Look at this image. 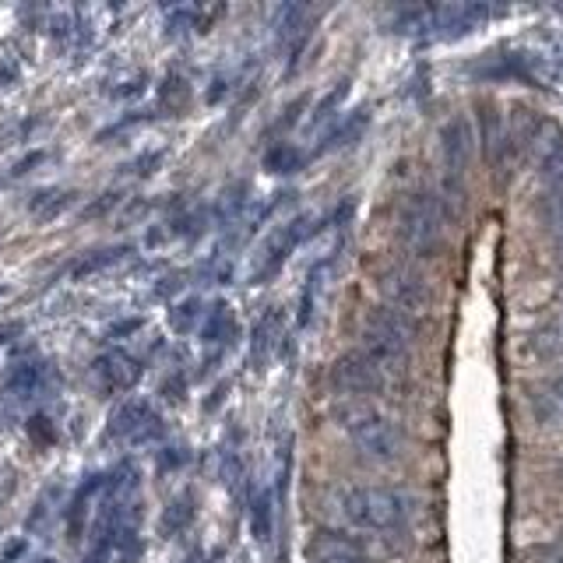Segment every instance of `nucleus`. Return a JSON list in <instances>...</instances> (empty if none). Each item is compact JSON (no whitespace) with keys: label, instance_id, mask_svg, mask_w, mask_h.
I'll return each instance as SVG.
<instances>
[{"label":"nucleus","instance_id":"aec40b11","mask_svg":"<svg viewBox=\"0 0 563 563\" xmlns=\"http://www.w3.org/2000/svg\"><path fill=\"white\" fill-rule=\"evenodd\" d=\"M306 106V99H296L289 109H285V116H279V123H275V131H285V127H292L296 123V116H299V109Z\"/></svg>","mask_w":563,"mask_h":563},{"label":"nucleus","instance_id":"393cba45","mask_svg":"<svg viewBox=\"0 0 563 563\" xmlns=\"http://www.w3.org/2000/svg\"><path fill=\"white\" fill-rule=\"evenodd\" d=\"M560 268H563V247H560Z\"/></svg>","mask_w":563,"mask_h":563},{"label":"nucleus","instance_id":"dca6fc26","mask_svg":"<svg viewBox=\"0 0 563 563\" xmlns=\"http://www.w3.org/2000/svg\"><path fill=\"white\" fill-rule=\"evenodd\" d=\"M190 518H194L190 496H180L177 504H170V511H166V518H163V532H166V535H170V532H180Z\"/></svg>","mask_w":563,"mask_h":563},{"label":"nucleus","instance_id":"9b49d317","mask_svg":"<svg viewBox=\"0 0 563 563\" xmlns=\"http://www.w3.org/2000/svg\"><path fill=\"white\" fill-rule=\"evenodd\" d=\"M233 335H236L233 310H229V303L215 299V306L204 313V324H201V342H222V338H233Z\"/></svg>","mask_w":563,"mask_h":563},{"label":"nucleus","instance_id":"0eeeda50","mask_svg":"<svg viewBox=\"0 0 563 563\" xmlns=\"http://www.w3.org/2000/svg\"><path fill=\"white\" fill-rule=\"evenodd\" d=\"M310 236V218L303 215V218H292L289 226H282L279 233L268 240V247H265V254H261V261H258V268H254V282L261 285V282L275 279L282 272V265H285V258L303 243Z\"/></svg>","mask_w":563,"mask_h":563},{"label":"nucleus","instance_id":"b1692460","mask_svg":"<svg viewBox=\"0 0 563 563\" xmlns=\"http://www.w3.org/2000/svg\"><path fill=\"white\" fill-rule=\"evenodd\" d=\"M184 563H201V557H187Z\"/></svg>","mask_w":563,"mask_h":563},{"label":"nucleus","instance_id":"423d86ee","mask_svg":"<svg viewBox=\"0 0 563 563\" xmlns=\"http://www.w3.org/2000/svg\"><path fill=\"white\" fill-rule=\"evenodd\" d=\"M331 387L342 394H380L384 391V370L377 367L367 353H345L331 367Z\"/></svg>","mask_w":563,"mask_h":563},{"label":"nucleus","instance_id":"f257e3e1","mask_svg":"<svg viewBox=\"0 0 563 563\" xmlns=\"http://www.w3.org/2000/svg\"><path fill=\"white\" fill-rule=\"evenodd\" d=\"M338 511L356 528L391 532L408 521L412 500L387 486H345V489H338Z\"/></svg>","mask_w":563,"mask_h":563},{"label":"nucleus","instance_id":"5701e85b","mask_svg":"<svg viewBox=\"0 0 563 563\" xmlns=\"http://www.w3.org/2000/svg\"><path fill=\"white\" fill-rule=\"evenodd\" d=\"M553 394H557V398L563 401V374L557 377V380H553Z\"/></svg>","mask_w":563,"mask_h":563},{"label":"nucleus","instance_id":"4be33fe9","mask_svg":"<svg viewBox=\"0 0 563 563\" xmlns=\"http://www.w3.org/2000/svg\"><path fill=\"white\" fill-rule=\"evenodd\" d=\"M317 563H374L370 557H338V560H317Z\"/></svg>","mask_w":563,"mask_h":563},{"label":"nucleus","instance_id":"412c9836","mask_svg":"<svg viewBox=\"0 0 563 563\" xmlns=\"http://www.w3.org/2000/svg\"><path fill=\"white\" fill-rule=\"evenodd\" d=\"M226 391H229V380H222V384L215 387V394H211V401H208L204 408H208V412H215V408H218V405L226 401Z\"/></svg>","mask_w":563,"mask_h":563},{"label":"nucleus","instance_id":"9d476101","mask_svg":"<svg viewBox=\"0 0 563 563\" xmlns=\"http://www.w3.org/2000/svg\"><path fill=\"white\" fill-rule=\"evenodd\" d=\"M367 123H370V113L367 109H356V113H349L328 138H324V145L313 152V155H324V152H335V148H345V145H353L363 131H367Z\"/></svg>","mask_w":563,"mask_h":563},{"label":"nucleus","instance_id":"4468645a","mask_svg":"<svg viewBox=\"0 0 563 563\" xmlns=\"http://www.w3.org/2000/svg\"><path fill=\"white\" fill-rule=\"evenodd\" d=\"M303 163H306V155L289 141H279L265 155V170H272V173H296V170H303Z\"/></svg>","mask_w":563,"mask_h":563},{"label":"nucleus","instance_id":"f8f14e48","mask_svg":"<svg viewBox=\"0 0 563 563\" xmlns=\"http://www.w3.org/2000/svg\"><path fill=\"white\" fill-rule=\"evenodd\" d=\"M250 528H254V539H258V543H268V539H272L275 504H272V493H268V489H258L254 500H250Z\"/></svg>","mask_w":563,"mask_h":563},{"label":"nucleus","instance_id":"ddd939ff","mask_svg":"<svg viewBox=\"0 0 563 563\" xmlns=\"http://www.w3.org/2000/svg\"><path fill=\"white\" fill-rule=\"evenodd\" d=\"M539 173L546 184H563V131H550V141L539 152Z\"/></svg>","mask_w":563,"mask_h":563},{"label":"nucleus","instance_id":"7ed1b4c3","mask_svg":"<svg viewBox=\"0 0 563 563\" xmlns=\"http://www.w3.org/2000/svg\"><path fill=\"white\" fill-rule=\"evenodd\" d=\"M398 236L401 243L419 254L433 258L448 236V208L437 194H408L398 208Z\"/></svg>","mask_w":563,"mask_h":563},{"label":"nucleus","instance_id":"39448f33","mask_svg":"<svg viewBox=\"0 0 563 563\" xmlns=\"http://www.w3.org/2000/svg\"><path fill=\"white\" fill-rule=\"evenodd\" d=\"M377 285H380L387 306H394V310H401V313H419V310H426V306L433 303L430 282L423 279L412 265H405V261L387 265V268L377 275Z\"/></svg>","mask_w":563,"mask_h":563},{"label":"nucleus","instance_id":"1a4fd4ad","mask_svg":"<svg viewBox=\"0 0 563 563\" xmlns=\"http://www.w3.org/2000/svg\"><path fill=\"white\" fill-rule=\"evenodd\" d=\"M440 145H444L448 170H451L455 177H462V173H465V166H469V155H472L469 120H462V116L448 120V123H444V131H440Z\"/></svg>","mask_w":563,"mask_h":563},{"label":"nucleus","instance_id":"a211bd4d","mask_svg":"<svg viewBox=\"0 0 563 563\" xmlns=\"http://www.w3.org/2000/svg\"><path fill=\"white\" fill-rule=\"evenodd\" d=\"M197 317H201V299H187V303H180V306L173 310V328H177L180 335H187Z\"/></svg>","mask_w":563,"mask_h":563},{"label":"nucleus","instance_id":"20e7f679","mask_svg":"<svg viewBox=\"0 0 563 563\" xmlns=\"http://www.w3.org/2000/svg\"><path fill=\"white\" fill-rule=\"evenodd\" d=\"M342 430L360 448V455H367L374 462H394V458H401V448H405L401 430L391 419L370 412V408H345L342 412Z\"/></svg>","mask_w":563,"mask_h":563},{"label":"nucleus","instance_id":"f03ea898","mask_svg":"<svg viewBox=\"0 0 563 563\" xmlns=\"http://www.w3.org/2000/svg\"><path fill=\"white\" fill-rule=\"evenodd\" d=\"M416 342V321L394 306H374L363 321V353L380 370H401Z\"/></svg>","mask_w":563,"mask_h":563},{"label":"nucleus","instance_id":"2eb2a0df","mask_svg":"<svg viewBox=\"0 0 563 563\" xmlns=\"http://www.w3.org/2000/svg\"><path fill=\"white\" fill-rule=\"evenodd\" d=\"M282 313L279 310H272V313H265V321H258V328H254V363L258 360H265V353H268V345L275 342L272 335H275V328H279Z\"/></svg>","mask_w":563,"mask_h":563},{"label":"nucleus","instance_id":"6e6552de","mask_svg":"<svg viewBox=\"0 0 563 563\" xmlns=\"http://www.w3.org/2000/svg\"><path fill=\"white\" fill-rule=\"evenodd\" d=\"M338 557H367L363 543L345 535V532H335V528H321L310 535L306 543V560L317 563V560H338Z\"/></svg>","mask_w":563,"mask_h":563},{"label":"nucleus","instance_id":"6ab92c4d","mask_svg":"<svg viewBox=\"0 0 563 563\" xmlns=\"http://www.w3.org/2000/svg\"><path fill=\"white\" fill-rule=\"evenodd\" d=\"M120 254H123V250H102V254H95V258H85V261L75 268V275H89V272H99V268L113 265Z\"/></svg>","mask_w":563,"mask_h":563},{"label":"nucleus","instance_id":"f3484780","mask_svg":"<svg viewBox=\"0 0 563 563\" xmlns=\"http://www.w3.org/2000/svg\"><path fill=\"white\" fill-rule=\"evenodd\" d=\"M345 95H349V82H338L331 92L317 102V109H313V123H324V120H328V116H331L342 102H345Z\"/></svg>","mask_w":563,"mask_h":563}]
</instances>
